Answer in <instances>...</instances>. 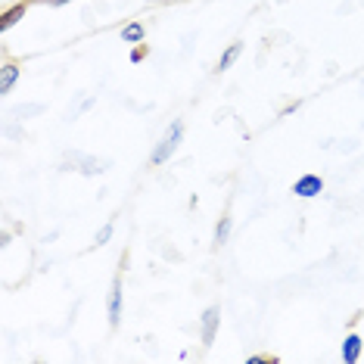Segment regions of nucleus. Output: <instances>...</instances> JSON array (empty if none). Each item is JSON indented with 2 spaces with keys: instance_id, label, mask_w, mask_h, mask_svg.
Instances as JSON below:
<instances>
[{
  "instance_id": "nucleus-1",
  "label": "nucleus",
  "mask_w": 364,
  "mask_h": 364,
  "mask_svg": "<svg viewBox=\"0 0 364 364\" xmlns=\"http://www.w3.org/2000/svg\"><path fill=\"white\" fill-rule=\"evenodd\" d=\"M125 259L119 262V271L112 274V284H109V293H106V324L109 330H119L122 327V309H125Z\"/></svg>"
},
{
  "instance_id": "nucleus-2",
  "label": "nucleus",
  "mask_w": 364,
  "mask_h": 364,
  "mask_svg": "<svg viewBox=\"0 0 364 364\" xmlns=\"http://www.w3.org/2000/svg\"><path fill=\"white\" fill-rule=\"evenodd\" d=\"M184 144V122L175 119L168 128H165V134L159 137V144L153 146V153H150V165H165V162H171V156L178 153V146Z\"/></svg>"
},
{
  "instance_id": "nucleus-3",
  "label": "nucleus",
  "mask_w": 364,
  "mask_h": 364,
  "mask_svg": "<svg viewBox=\"0 0 364 364\" xmlns=\"http://www.w3.org/2000/svg\"><path fill=\"white\" fill-rule=\"evenodd\" d=\"M293 193L299 196V200H314V196L324 193V178L314 175V171H305L293 181Z\"/></svg>"
},
{
  "instance_id": "nucleus-4",
  "label": "nucleus",
  "mask_w": 364,
  "mask_h": 364,
  "mask_svg": "<svg viewBox=\"0 0 364 364\" xmlns=\"http://www.w3.org/2000/svg\"><path fill=\"white\" fill-rule=\"evenodd\" d=\"M218 327H221V305H209L200 318V339L203 346H212L215 336H218Z\"/></svg>"
},
{
  "instance_id": "nucleus-5",
  "label": "nucleus",
  "mask_w": 364,
  "mask_h": 364,
  "mask_svg": "<svg viewBox=\"0 0 364 364\" xmlns=\"http://www.w3.org/2000/svg\"><path fill=\"white\" fill-rule=\"evenodd\" d=\"M361 355H364V339H361L358 330H349L346 339H343V349H339V358H343L346 364H358Z\"/></svg>"
},
{
  "instance_id": "nucleus-6",
  "label": "nucleus",
  "mask_w": 364,
  "mask_h": 364,
  "mask_svg": "<svg viewBox=\"0 0 364 364\" xmlns=\"http://www.w3.org/2000/svg\"><path fill=\"white\" fill-rule=\"evenodd\" d=\"M22 78V63L10 60V56H4V65H0V94H13L16 81Z\"/></svg>"
},
{
  "instance_id": "nucleus-7",
  "label": "nucleus",
  "mask_w": 364,
  "mask_h": 364,
  "mask_svg": "<svg viewBox=\"0 0 364 364\" xmlns=\"http://www.w3.org/2000/svg\"><path fill=\"white\" fill-rule=\"evenodd\" d=\"M31 4L35 0H19V4H13V6H6V13H4V19H0V31H10L19 19H26V13L31 10Z\"/></svg>"
},
{
  "instance_id": "nucleus-8",
  "label": "nucleus",
  "mask_w": 364,
  "mask_h": 364,
  "mask_svg": "<svg viewBox=\"0 0 364 364\" xmlns=\"http://www.w3.org/2000/svg\"><path fill=\"white\" fill-rule=\"evenodd\" d=\"M230 230H234V215L225 209V215L218 218V225H215V237H212V246L215 250H221V246L230 240Z\"/></svg>"
},
{
  "instance_id": "nucleus-9",
  "label": "nucleus",
  "mask_w": 364,
  "mask_h": 364,
  "mask_svg": "<svg viewBox=\"0 0 364 364\" xmlns=\"http://www.w3.org/2000/svg\"><path fill=\"white\" fill-rule=\"evenodd\" d=\"M240 53H243V44L240 41H234V44H228L225 47V53L218 56V63H215V75H221V72H228L230 65H234L240 60Z\"/></svg>"
},
{
  "instance_id": "nucleus-10",
  "label": "nucleus",
  "mask_w": 364,
  "mask_h": 364,
  "mask_svg": "<svg viewBox=\"0 0 364 364\" xmlns=\"http://www.w3.org/2000/svg\"><path fill=\"white\" fill-rule=\"evenodd\" d=\"M122 41H125V44H140V41H146V26L144 22H128V26L122 28Z\"/></svg>"
},
{
  "instance_id": "nucleus-11",
  "label": "nucleus",
  "mask_w": 364,
  "mask_h": 364,
  "mask_svg": "<svg viewBox=\"0 0 364 364\" xmlns=\"http://www.w3.org/2000/svg\"><path fill=\"white\" fill-rule=\"evenodd\" d=\"M112 234H115V221H106V225L94 234V246H106L112 240Z\"/></svg>"
},
{
  "instance_id": "nucleus-12",
  "label": "nucleus",
  "mask_w": 364,
  "mask_h": 364,
  "mask_svg": "<svg viewBox=\"0 0 364 364\" xmlns=\"http://www.w3.org/2000/svg\"><path fill=\"white\" fill-rule=\"evenodd\" d=\"M146 56H150V47H146V41L134 44V50H131V63H144Z\"/></svg>"
},
{
  "instance_id": "nucleus-13",
  "label": "nucleus",
  "mask_w": 364,
  "mask_h": 364,
  "mask_svg": "<svg viewBox=\"0 0 364 364\" xmlns=\"http://www.w3.org/2000/svg\"><path fill=\"white\" fill-rule=\"evenodd\" d=\"M277 361V355H250L246 358V364H274Z\"/></svg>"
},
{
  "instance_id": "nucleus-14",
  "label": "nucleus",
  "mask_w": 364,
  "mask_h": 364,
  "mask_svg": "<svg viewBox=\"0 0 364 364\" xmlns=\"http://www.w3.org/2000/svg\"><path fill=\"white\" fill-rule=\"evenodd\" d=\"M35 4H44V6H65V4H72V0H35Z\"/></svg>"
},
{
  "instance_id": "nucleus-15",
  "label": "nucleus",
  "mask_w": 364,
  "mask_h": 364,
  "mask_svg": "<svg viewBox=\"0 0 364 364\" xmlns=\"http://www.w3.org/2000/svg\"><path fill=\"white\" fill-rule=\"evenodd\" d=\"M146 4H159L162 6V4H181V0H146Z\"/></svg>"
}]
</instances>
